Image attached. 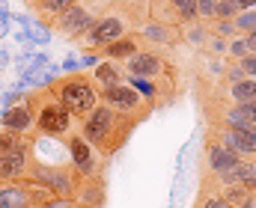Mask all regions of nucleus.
<instances>
[{
    "mask_svg": "<svg viewBox=\"0 0 256 208\" xmlns=\"http://www.w3.org/2000/svg\"><path fill=\"white\" fill-rule=\"evenodd\" d=\"M72 3H78V0H36L33 6H36V12H39L42 21H54L57 15H63Z\"/></svg>",
    "mask_w": 256,
    "mask_h": 208,
    "instance_id": "4be33fe9",
    "label": "nucleus"
},
{
    "mask_svg": "<svg viewBox=\"0 0 256 208\" xmlns=\"http://www.w3.org/2000/svg\"><path fill=\"white\" fill-rule=\"evenodd\" d=\"M236 15H238V9L232 6V0H218L214 3V18L218 21H232Z\"/></svg>",
    "mask_w": 256,
    "mask_h": 208,
    "instance_id": "c756f323",
    "label": "nucleus"
},
{
    "mask_svg": "<svg viewBox=\"0 0 256 208\" xmlns=\"http://www.w3.org/2000/svg\"><path fill=\"white\" fill-rule=\"evenodd\" d=\"M140 51V42H137V36L134 33H128L122 39H116V42H110L108 48H102L98 51V57L102 60H116V63H126L128 57H134Z\"/></svg>",
    "mask_w": 256,
    "mask_h": 208,
    "instance_id": "dca6fc26",
    "label": "nucleus"
},
{
    "mask_svg": "<svg viewBox=\"0 0 256 208\" xmlns=\"http://www.w3.org/2000/svg\"><path fill=\"white\" fill-rule=\"evenodd\" d=\"M92 83H96V89H108V86L126 83V66L116 63V60H98L92 66Z\"/></svg>",
    "mask_w": 256,
    "mask_h": 208,
    "instance_id": "4468645a",
    "label": "nucleus"
},
{
    "mask_svg": "<svg viewBox=\"0 0 256 208\" xmlns=\"http://www.w3.org/2000/svg\"><path fill=\"white\" fill-rule=\"evenodd\" d=\"M232 24H236V33H250V30H256V9L238 12V15L232 18Z\"/></svg>",
    "mask_w": 256,
    "mask_h": 208,
    "instance_id": "c85d7f7f",
    "label": "nucleus"
},
{
    "mask_svg": "<svg viewBox=\"0 0 256 208\" xmlns=\"http://www.w3.org/2000/svg\"><path fill=\"white\" fill-rule=\"evenodd\" d=\"M212 179V176H208ZM218 185H248V188H256V158H242L230 173L218 176L214 179Z\"/></svg>",
    "mask_w": 256,
    "mask_h": 208,
    "instance_id": "2eb2a0df",
    "label": "nucleus"
},
{
    "mask_svg": "<svg viewBox=\"0 0 256 208\" xmlns=\"http://www.w3.org/2000/svg\"><path fill=\"white\" fill-rule=\"evenodd\" d=\"M30 161H33L30 143L9 149V152H0V182H21L30 170Z\"/></svg>",
    "mask_w": 256,
    "mask_h": 208,
    "instance_id": "ddd939ff",
    "label": "nucleus"
},
{
    "mask_svg": "<svg viewBox=\"0 0 256 208\" xmlns=\"http://www.w3.org/2000/svg\"><path fill=\"white\" fill-rule=\"evenodd\" d=\"M45 208H92V206H84V203L74 200V197H57L54 203H48Z\"/></svg>",
    "mask_w": 256,
    "mask_h": 208,
    "instance_id": "2f4dec72",
    "label": "nucleus"
},
{
    "mask_svg": "<svg viewBox=\"0 0 256 208\" xmlns=\"http://www.w3.org/2000/svg\"><path fill=\"white\" fill-rule=\"evenodd\" d=\"M33 92H27L21 101L0 107V131H12V134H30L33 128Z\"/></svg>",
    "mask_w": 256,
    "mask_h": 208,
    "instance_id": "9b49d317",
    "label": "nucleus"
},
{
    "mask_svg": "<svg viewBox=\"0 0 256 208\" xmlns=\"http://www.w3.org/2000/svg\"><path fill=\"white\" fill-rule=\"evenodd\" d=\"M60 69H63L66 74H72V71H80V57H78V54H68V57L63 60V66H60Z\"/></svg>",
    "mask_w": 256,
    "mask_h": 208,
    "instance_id": "f704fd0d",
    "label": "nucleus"
},
{
    "mask_svg": "<svg viewBox=\"0 0 256 208\" xmlns=\"http://www.w3.org/2000/svg\"><path fill=\"white\" fill-rule=\"evenodd\" d=\"M33 110H36L33 128L39 131V137H51V140H57V143H66V140L74 134V119H72V113L54 98L51 89L33 92Z\"/></svg>",
    "mask_w": 256,
    "mask_h": 208,
    "instance_id": "7ed1b4c3",
    "label": "nucleus"
},
{
    "mask_svg": "<svg viewBox=\"0 0 256 208\" xmlns=\"http://www.w3.org/2000/svg\"><path fill=\"white\" fill-rule=\"evenodd\" d=\"M167 3H170V9L176 12L179 27H185V24H194V21H196V0H167Z\"/></svg>",
    "mask_w": 256,
    "mask_h": 208,
    "instance_id": "5701e85b",
    "label": "nucleus"
},
{
    "mask_svg": "<svg viewBox=\"0 0 256 208\" xmlns=\"http://www.w3.org/2000/svg\"><path fill=\"white\" fill-rule=\"evenodd\" d=\"M149 18V12H143L140 0H116V3H104L102 15L96 18V24L78 39L80 51H102L110 42L122 39L128 33H137V27Z\"/></svg>",
    "mask_w": 256,
    "mask_h": 208,
    "instance_id": "f257e3e1",
    "label": "nucleus"
},
{
    "mask_svg": "<svg viewBox=\"0 0 256 208\" xmlns=\"http://www.w3.org/2000/svg\"><path fill=\"white\" fill-rule=\"evenodd\" d=\"M102 9H104V0H78V3H72L66 9L63 15L54 18V30L63 33L68 42H78L96 24V18L102 15Z\"/></svg>",
    "mask_w": 256,
    "mask_h": 208,
    "instance_id": "423d86ee",
    "label": "nucleus"
},
{
    "mask_svg": "<svg viewBox=\"0 0 256 208\" xmlns=\"http://www.w3.org/2000/svg\"><path fill=\"white\" fill-rule=\"evenodd\" d=\"M214 3L218 0H196V21H202V24L214 21Z\"/></svg>",
    "mask_w": 256,
    "mask_h": 208,
    "instance_id": "7c9ffc66",
    "label": "nucleus"
},
{
    "mask_svg": "<svg viewBox=\"0 0 256 208\" xmlns=\"http://www.w3.org/2000/svg\"><path fill=\"white\" fill-rule=\"evenodd\" d=\"M238 66H242V71H244V77H254V80H256V54L242 57V60H238Z\"/></svg>",
    "mask_w": 256,
    "mask_h": 208,
    "instance_id": "473e14b6",
    "label": "nucleus"
},
{
    "mask_svg": "<svg viewBox=\"0 0 256 208\" xmlns=\"http://www.w3.org/2000/svg\"><path fill=\"white\" fill-rule=\"evenodd\" d=\"M9 33V12H0V39Z\"/></svg>",
    "mask_w": 256,
    "mask_h": 208,
    "instance_id": "e433bc0d",
    "label": "nucleus"
},
{
    "mask_svg": "<svg viewBox=\"0 0 256 208\" xmlns=\"http://www.w3.org/2000/svg\"><path fill=\"white\" fill-rule=\"evenodd\" d=\"M6 66H9V51L0 48V69H6Z\"/></svg>",
    "mask_w": 256,
    "mask_h": 208,
    "instance_id": "58836bf2",
    "label": "nucleus"
},
{
    "mask_svg": "<svg viewBox=\"0 0 256 208\" xmlns=\"http://www.w3.org/2000/svg\"><path fill=\"white\" fill-rule=\"evenodd\" d=\"M78 57H80V69H92L98 63V51H80Z\"/></svg>",
    "mask_w": 256,
    "mask_h": 208,
    "instance_id": "72a5a7b5",
    "label": "nucleus"
},
{
    "mask_svg": "<svg viewBox=\"0 0 256 208\" xmlns=\"http://www.w3.org/2000/svg\"><path fill=\"white\" fill-rule=\"evenodd\" d=\"M206 30H208V36H220V39H232V36H238L232 21H218V18H214V21H208V27H206Z\"/></svg>",
    "mask_w": 256,
    "mask_h": 208,
    "instance_id": "bb28decb",
    "label": "nucleus"
},
{
    "mask_svg": "<svg viewBox=\"0 0 256 208\" xmlns=\"http://www.w3.org/2000/svg\"><path fill=\"white\" fill-rule=\"evenodd\" d=\"M27 33H30V42H33V45H48L51 36H54L51 27H48L42 18H30V21H27Z\"/></svg>",
    "mask_w": 256,
    "mask_h": 208,
    "instance_id": "b1692460",
    "label": "nucleus"
},
{
    "mask_svg": "<svg viewBox=\"0 0 256 208\" xmlns=\"http://www.w3.org/2000/svg\"><path fill=\"white\" fill-rule=\"evenodd\" d=\"M48 89L54 92V98L72 113V119H78V122L98 104V89H96L92 77H86L80 71H72L63 80H54Z\"/></svg>",
    "mask_w": 256,
    "mask_h": 208,
    "instance_id": "39448f33",
    "label": "nucleus"
},
{
    "mask_svg": "<svg viewBox=\"0 0 256 208\" xmlns=\"http://www.w3.org/2000/svg\"><path fill=\"white\" fill-rule=\"evenodd\" d=\"M194 208H232V206L224 200V194L218 191V185H214L208 176H202V182H200V194H196Z\"/></svg>",
    "mask_w": 256,
    "mask_h": 208,
    "instance_id": "f3484780",
    "label": "nucleus"
},
{
    "mask_svg": "<svg viewBox=\"0 0 256 208\" xmlns=\"http://www.w3.org/2000/svg\"><path fill=\"white\" fill-rule=\"evenodd\" d=\"M0 208H30L21 182H0Z\"/></svg>",
    "mask_w": 256,
    "mask_h": 208,
    "instance_id": "a211bd4d",
    "label": "nucleus"
},
{
    "mask_svg": "<svg viewBox=\"0 0 256 208\" xmlns=\"http://www.w3.org/2000/svg\"><path fill=\"white\" fill-rule=\"evenodd\" d=\"M24 3H36V0H24Z\"/></svg>",
    "mask_w": 256,
    "mask_h": 208,
    "instance_id": "ea45409f",
    "label": "nucleus"
},
{
    "mask_svg": "<svg viewBox=\"0 0 256 208\" xmlns=\"http://www.w3.org/2000/svg\"><path fill=\"white\" fill-rule=\"evenodd\" d=\"M232 6L238 12H244V9H256V0H232Z\"/></svg>",
    "mask_w": 256,
    "mask_h": 208,
    "instance_id": "c9c22d12",
    "label": "nucleus"
},
{
    "mask_svg": "<svg viewBox=\"0 0 256 208\" xmlns=\"http://www.w3.org/2000/svg\"><path fill=\"white\" fill-rule=\"evenodd\" d=\"M232 113L238 116L242 125H256V101H236Z\"/></svg>",
    "mask_w": 256,
    "mask_h": 208,
    "instance_id": "a878e982",
    "label": "nucleus"
},
{
    "mask_svg": "<svg viewBox=\"0 0 256 208\" xmlns=\"http://www.w3.org/2000/svg\"><path fill=\"white\" fill-rule=\"evenodd\" d=\"M244 42H248V51H250V54H256V30L244 33Z\"/></svg>",
    "mask_w": 256,
    "mask_h": 208,
    "instance_id": "4c0bfd02",
    "label": "nucleus"
},
{
    "mask_svg": "<svg viewBox=\"0 0 256 208\" xmlns=\"http://www.w3.org/2000/svg\"><path fill=\"white\" fill-rule=\"evenodd\" d=\"M98 101L108 104L114 113L131 119V122H143V119L152 113V104H146V98H143L137 89H131L128 83H116V86L98 89Z\"/></svg>",
    "mask_w": 256,
    "mask_h": 208,
    "instance_id": "0eeeda50",
    "label": "nucleus"
},
{
    "mask_svg": "<svg viewBox=\"0 0 256 208\" xmlns=\"http://www.w3.org/2000/svg\"><path fill=\"white\" fill-rule=\"evenodd\" d=\"M206 39H208V30H206L202 21H194V24L182 27V42H188V45H206Z\"/></svg>",
    "mask_w": 256,
    "mask_h": 208,
    "instance_id": "393cba45",
    "label": "nucleus"
},
{
    "mask_svg": "<svg viewBox=\"0 0 256 208\" xmlns=\"http://www.w3.org/2000/svg\"><path fill=\"white\" fill-rule=\"evenodd\" d=\"M226 95L230 101H256V80L254 77H244V80H236V83H226Z\"/></svg>",
    "mask_w": 256,
    "mask_h": 208,
    "instance_id": "412c9836",
    "label": "nucleus"
},
{
    "mask_svg": "<svg viewBox=\"0 0 256 208\" xmlns=\"http://www.w3.org/2000/svg\"><path fill=\"white\" fill-rule=\"evenodd\" d=\"M66 149H68V164L74 167V173L80 179H86V182H104V161L108 158L96 146H90L86 140L74 131L72 137L66 140Z\"/></svg>",
    "mask_w": 256,
    "mask_h": 208,
    "instance_id": "6e6552de",
    "label": "nucleus"
},
{
    "mask_svg": "<svg viewBox=\"0 0 256 208\" xmlns=\"http://www.w3.org/2000/svg\"><path fill=\"white\" fill-rule=\"evenodd\" d=\"M122 66H126V74H137V77H149V80H155L158 89H161V98H164V101H173V98H176L179 71L173 69V63H170L161 51L140 48L134 57H128Z\"/></svg>",
    "mask_w": 256,
    "mask_h": 208,
    "instance_id": "20e7f679",
    "label": "nucleus"
},
{
    "mask_svg": "<svg viewBox=\"0 0 256 208\" xmlns=\"http://www.w3.org/2000/svg\"><path fill=\"white\" fill-rule=\"evenodd\" d=\"M208 137H218L230 146L238 158H256V125H238V128H212Z\"/></svg>",
    "mask_w": 256,
    "mask_h": 208,
    "instance_id": "f8f14e48",
    "label": "nucleus"
},
{
    "mask_svg": "<svg viewBox=\"0 0 256 208\" xmlns=\"http://www.w3.org/2000/svg\"><path fill=\"white\" fill-rule=\"evenodd\" d=\"M137 42L140 48H149V51H164V48H176L182 42V27H170V24H161V21H152L146 18L140 27H137Z\"/></svg>",
    "mask_w": 256,
    "mask_h": 208,
    "instance_id": "1a4fd4ad",
    "label": "nucleus"
},
{
    "mask_svg": "<svg viewBox=\"0 0 256 208\" xmlns=\"http://www.w3.org/2000/svg\"><path fill=\"white\" fill-rule=\"evenodd\" d=\"M126 83L131 89H137L143 98H146V104H161L164 98H161V89H158V83L155 80H149V77H137V74H126Z\"/></svg>",
    "mask_w": 256,
    "mask_h": 208,
    "instance_id": "6ab92c4d",
    "label": "nucleus"
},
{
    "mask_svg": "<svg viewBox=\"0 0 256 208\" xmlns=\"http://www.w3.org/2000/svg\"><path fill=\"white\" fill-rule=\"evenodd\" d=\"M238 161H242V158H238L230 146H224L218 137H208V140H206V149H202V176L218 179V176L230 173Z\"/></svg>",
    "mask_w": 256,
    "mask_h": 208,
    "instance_id": "9d476101",
    "label": "nucleus"
},
{
    "mask_svg": "<svg viewBox=\"0 0 256 208\" xmlns=\"http://www.w3.org/2000/svg\"><path fill=\"white\" fill-rule=\"evenodd\" d=\"M212 182H214V179H212ZM214 185H218V182H214ZM218 191L224 194V200L232 208H242L248 200H254V194H256V188H248V185H218Z\"/></svg>",
    "mask_w": 256,
    "mask_h": 208,
    "instance_id": "aec40b11",
    "label": "nucleus"
},
{
    "mask_svg": "<svg viewBox=\"0 0 256 208\" xmlns=\"http://www.w3.org/2000/svg\"><path fill=\"white\" fill-rule=\"evenodd\" d=\"M134 125H137V122H131V119H126V116L114 113L108 104L98 101V104L80 119L78 134L86 140L90 146H96L104 158H110L114 152H120V149L126 146V140L131 137Z\"/></svg>",
    "mask_w": 256,
    "mask_h": 208,
    "instance_id": "f03ea898",
    "label": "nucleus"
},
{
    "mask_svg": "<svg viewBox=\"0 0 256 208\" xmlns=\"http://www.w3.org/2000/svg\"><path fill=\"white\" fill-rule=\"evenodd\" d=\"M250 51H248V42L242 39V36H232L230 42H226V57H230V63H238L242 57H248Z\"/></svg>",
    "mask_w": 256,
    "mask_h": 208,
    "instance_id": "cd10ccee",
    "label": "nucleus"
}]
</instances>
